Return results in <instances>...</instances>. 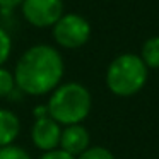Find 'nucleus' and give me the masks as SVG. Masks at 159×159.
Masks as SVG:
<instances>
[{
    "label": "nucleus",
    "instance_id": "nucleus-1",
    "mask_svg": "<svg viewBox=\"0 0 159 159\" xmlns=\"http://www.w3.org/2000/svg\"><path fill=\"white\" fill-rule=\"evenodd\" d=\"M65 63L60 52L52 45H33L14 67L16 87L28 96H45L62 84Z\"/></svg>",
    "mask_w": 159,
    "mask_h": 159
},
{
    "label": "nucleus",
    "instance_id": "nucleus-3",
    "mask_svg": "<svg viewBox=\"0 0 159 159\" xmlns=\"http://www.w3.org/2000/svg\"><path fill=\"white\" fill-rule=\"evenodd\" d=\"M149 77V69L135 53H121L106 69V87L120 98L135 96L144 89Z\"/></svg>",
    "mask_w": 159,
    "mask_h": 159
},
{
    "label": "nucleus",
    "instance_id": "nucleus-14",
    "mask_svg": "<svg viewBox=\"0 0 159 159\" xmlns=\"http://www.w3.org/2000/svg\"><path fill=\"white\" fill-rule=\"evenodd\" d=\"M39 159H77V157L63 152L62 149H55V151H50V152H43Z\"/></svg>",
    "mask_w": 159,
    "mask_h": 159
},
{
    "label": "nucleus",
    "instance_id": "nucleus-2",
    "mask_svg": "<svg viewBox=\"0 0 159 159\" xmlns=\"http://www.w3.org/2000/svg\"><path fill=\"white\" fill-rule=\"evenodd\" d=\"M48 116L60 127L79 125L89 116L93 108V96L80 82H63L50 93L46 103Z\"/></svg>",
    "mask_w": 159,
    "mask_h": 159
},
{
    "label": "nucleus",
    "instance_id": "nucleus-16",
    "mask_svg": "<svg viewBox=\"0 0 159 159\" xmlns=\"http://www.w3.org/2000/svg\"><path fill=\"white\" fill-rule=\"evenodd\" d=\"M43 116H48V108L45 106H36L34 108V118L38 120V118H43Z\"/></svg>",
    "mask_w": 159,
    "mask_h": 159
},
{
    "label": "nucleus",
    "instance_id": "nucleus-15",
    "mask_svg": "<svg viewBox=\"0 0 159 159\" xmlns=\"http://www.w3.org/2000/svg\"><path fill=\"white\" fill-rule=\"evenodd\" d=\"M22 4V0H0V9L2 11H12L17 5Z\"/></svg>",
    "mask_w": 159,
    "mask_h": 159
},
{
    "label": "nucleus",
    "instance_id": "nucleus-13",
    "mask_svg": "<svg viewBox=\"0 0 159 159\" xmlns=\"http://www.w3.org/2000/svg\"><path fill=\"white\" fill-rule=\"evenodd\" d=\"M0 159H31V156L22 147L12 144L7 147H0Z\"/></svg>",
    "mask_w": 159,
    "mask_h": 159
},
{
    "label": "nucleus",
    "instance_id": "nucleus-4",
    "mask_svg": "<svg viewBox=\"0 0 159 159\" xmlns=\"http://www.w3.org/2000/svg\"><path fill=\"white\" fill-rule=\"evenodd\" d=\"M91 33L93 29H91L89 21L80 14H74V12L63 14L52 28L55 43L65 50L82 48L91 39Z\"/></svg>",
    "mask_w": 159,
    "mask_h": 159
},
{
    "label": "nucleus",
    "instance_id": "nucleus-7",
    "mask_svg": "<svg viewBox=\"0 0 159 159\" xmlns=\"http://www.w3.org/2000/svg\"><path fill=\"white\" fill-rule=\"evenodd\" d=\"M91 144V135L87 132L86 127H82V123L79 125H69V127L62 128V135H60V145L58 149H62L63 152L79 157Z\"/></svg>",
    "mask_w": 159,
    "mask_h": 159
},
{
    "label": "nucleus",
    "instance_id": "nucleus-9",
    "mask_svg": "<svg viewBox=\"0 0 159 159\" xmlns=\"http://www.w3.org/2000/svg\"><path fill=\"white\" fill-rule=\"evenodd\" d=\"M139 57L149 70L159 69V36H151L145 39Z\"/></svg>",
    "mask_w": 159,
    "mask_h": 159
},
{
    "label": "nucleus",
    "instance_id": "nucleus-6",
    "mask_svg": "<svg viewBox=\"0 0 159 159\" xmlns=\"http://www.w3.org/2000/svg\"><path fill=\"white\" fill-rule=\"evenodd\" d=\"M60 135H62V127L50 116L38 118L33 123L31 140L34 144V147L43 152H50V151L58 149Z\"/></svg>",
    "mask_w": 159,
    "mask_h": 159
},
{
    "label": "nucleus",
    "instance_id": "nucleus-12",
    "mask_svg": "<svg viewBox=\"0 0 159 159\" xmlns=\"http://www.w3.org/2000/svg\"><path fill=\"white\" fill-rule=\"evenodd\" d=\"M11 53H12V38L0 26V67H4V63L11 58Z\"/></svg>",
    "mask_w": 159,
    "mask_h": 159
},
{
    "label": "nucleus",
    "instance_id": "nucleus-10",
    "mask_svg": "<svg viewBox=\"0 0 159 159\" xmlns=\"http://www.w3.org/2000/svg\"><path fill=\"white\" fill-rule=\"evenodd\" d=\"M16 89L14 74L5 67H0V99H7Z\"/></svg>",
    "mask_w": 159,
    "mask_h": 159
},
{
    "label": "nucleus",
    "instance_id": "nucleus-11",
    "mask_svg": "<svg viewBox=\"0 0 159 159\" xmlns=\"http://www.w3.org/2000/svg\"><path fill=\"white\" fill-rule=\"evenodd\" d=\"M77 159H115V156L110 149L103 145H93V147L89 145Z\"/></svg>",
    "mask_w": 159,
    "mask_h": 159
},
{
    "label": "nucleus",
    "instance_id": "nucleus-8",
    "mask_svg": "<svg viewBox=\"0 0 159 159\" xmlns=\"http://www.w3.org/2000/svg\"><path fill=\"white\" fill-rule=\"evenodd\" d=\"M21 134V120L14 111L0 108V147L12 145Z\"/></svg>",
    "mask_w": 159,
    "mask_h": 159
},
{
    "label": "nucleus",
    "instance_id": "nucleus-5",
    "mask_svg": "<svg viewBox=\"0 0 159 159\" xmlns=\"http://www.w3.org/2000/svg\"><path fill=\"white\" fill-rule=\"evenodd\" d=\"M22 17L34 28H53L62 17L63 0H22Z\"/></svg>",
    "mask_w": 159,
    "mask_h": 159
}]
</instances>
